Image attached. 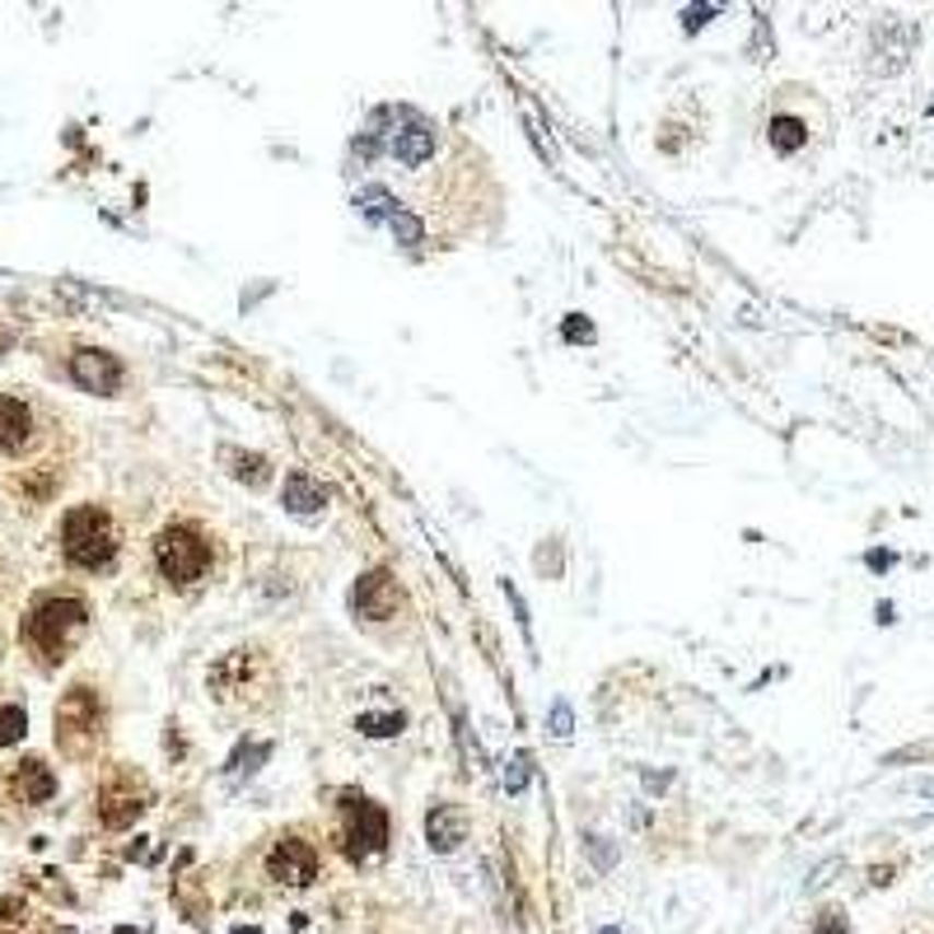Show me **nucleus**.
I'll list each match as a JSON object with an SVG mask.
<instances>
[{
	"label": "nucleus",
	"mask_w": 934,
	"mask_h": 934,
	"mask_svg": "<svg viewBox=\"0 0 934 934\" xmlns=\"http://www.w3.org/2000/svg\"><path fill=\"white\" fill-rule=\"evenodd\" d=\"M61 547H66V557H71V565H84V570L108 565L113 551H117V528H113L108 510H98V505L71 510L61 524Z\"/></svg>",
	"instance_id": "f257e3e1"
},
{
	"label": "nucleus",
	"mask_w": 934,
	"mask_h": 934,
	"mask_svg": "<svg viewBox=\"0 0 934 934\" xmlns=\"http://www.w3.org/2000/svg\"><path fill=\"white\" fill-rule=\"evenodd\" d=\"M154 565L173 584H197L211 570V542L201 538V528L192 524H173L154 538Z\"/></svg>",
	"instance_id": "f03ea898"
},
{
	"label": "nucleus",
	"mask_w": 934,
	"mask_h": 934,
	"mask_svg": "<svg viewBox=\"0 0 934 934\" xmlns=\"http://www.w3.org/2000/svg\"><path fill=\"white\" fill-rule=\"evenodd\" d=\"M80 631H84V603L80 598H47L28 617V640L47 654V659H61V654L75 645Z\"/></svg>",
	"instance_id": "7ed1b4c3"
},
{
	"label": "nucleus",
	"mask_w": 934,
	"mask_h": 934,
	"mask_svg": "<svg viewBox=\"0 0 934 934\" xmlns=\"http://www.w3.org/2000/svg\"><path fill=\"white\" fill-rule=\"evenodd\" d=\"M98 729H103L98 697H94L90 687H71V691H66V701L57 705V743L71 757H80L98 738Z\"/></svg>",
	"instance_id": "20e7f679"
},
{
	"label": "nucleus",
	"mask_w": 934,
	"mask_h": 934,
	"mask_svg": "<svg viewBox=\"0 0 934 934\" xmlns=\"http://www.w3.org/2000/svg\"><path fill=\"white\" fill-rule=\"evenodd\" d=\"M341 841H346V855L351 860H370L384 851V841H388V818H384V808L370 804V799H346L341 808Z\"/></svg>",
	"instance_id": "39448f33"
},
{
	"label": "nucleus",
	"mask_w": 934,
	"mask_h": 934,
	"mask_svg": "<svg viewBox=\"0 0 934 934\" xmlns=\"http://www.w3.org/2000/svg\"><path fill=\"white\" fill-rule=\"evenodd\" d=\"M267 874L276 878V884H290V888L314 884V874H318V855H314V845H304V841H295V837H285V841L267 855Z\"/></svg>",
	"instance_id": "423d86ee"
},
{
	"label": "nucleus",
	"mask_w": 934,
	"mask_h": 934,
	"mask_svg": "<svg viewBox=\"0 0 934 934\" xmlns=\"http://www.w3.org/2000/svg\"><path fill=\"white\" fill-rule=\"evenodd\" d=\"M71 374H75V384H84L90 393H117V384H122V365H117L108 351H80L71 360Z\"/></svg>",
	"instance_id": "0eeeda50"
},
{
	"label": "nucleus",
	"mask_w": 934,
	"mask_h": 934,
	"mask_svg": "<svg viewBox=\"0 0 934 934\" xmlns=\"http://www.w3.org/2000/svg\"><path fill=\"white\" fill-rule=\"evenodd\" d=\"M220 668L238 673V682H234V687L215 691L220 701H248V687L257 682V673H262V678L271 673V668H267V659H262V654H257V650H230V654H224V659H220Z\"/></svg>",
	"instance_id": "6e6552de"
},
{
	"label": "nucleus",
	"mask_w": 934,
	"mask_h": 934,
	"mask_svg": "<svg viewBox=\"0 0 934 934\" xmlns=\"http://www.w3.org/2000/svg\"><path fill=\"white\" fill-rule=\"evenodd\" d=\"M355 608L365 612V617H374V621L393 617V608H397V584H393L388 575H365V580L355 584Z\"/></svg>",
	"instance_id": "1a4fd4ad"
},
{
	"label": "nucleus",
	"mask_w": 934,
	"mask_h": 934,
	"mask_svg": "<svg viewBox=\"0 0 934 934\" xmlns=\"http://www.w3.org/2000/svg\"><path fill=\"white\" fill-rule=\"evenodd\" d=\"M28 430H33V411L20 402V397H0V454L24 448Z\"/></svg>",
	"instance_id": "9d476101"
},
{
	"label": "nucleus",
	"mask_w": 934,
	"mask_h": 934,
	"mask_svg": "<svg viewBox=\"0 0 934 934\" xmlns=\"http://www.w3.org/2000/svg\"><path fill=\"white\" fill-rule=\"evenodd\" d=\"M141 790L127 785V790H103V799H98V813H103V822L108 827H127L131 818H141Z\"/></svg>",
	"instance_id": "9b49d317"
},
{
	"label": "nucleus",
	"mask_w": 934,
	"mask_h": 934,
	"mask_svg": "<svg viewBox=\"0 0 934 934\" xmlns=\"http://www.w3.org/2000/svg\"><path fill=\"white\" fill-rule=\"evenodd\" d=\"M51 790H57V781H51V771L43 762H24L14 771V794H20L24 804H47Z\"/></svg>",
	"instance_id": "f8f14e48"
},
{
	"label": "nucleus",
	"mask_w": 934,
	"mask_h": 934,
	"mask_svg": "<svg viewBox=\"0 0 934 934\" xmlns=\"http://www.w3.org/2000/svg\"><path fill=\"white\" fill-rule=\"evenodd\" d=\"M285 505L295 514H314V510H323V491L304 472H290L285 477Z\"/></svg>",
	"instance_id": "ddd939ff"
},
{
	"label": "nucleus",
	"mask_w": 934,
	"mask_h": 934,
	"mask_svg": "<svg viewBox=\"0 0 934 934\" xmlns=\"http://www.w3.org/2000/svg\"><path fill=\"white\" fill-rule=\"evenodd\" d=\"M463 837V818L454 808H435L430 813V845H440V851H448V845H458Z\"/></svg>",
	"instance_id": "4468645a"
},
{
	"label": "nucleus",
	"mask_w": 934,
	"mask_h": 934,
	"mask_svg": "<svg viewBox=\"0 0 934 934\" xmlns=\"http://www.w3.org/2000/svg\"><path fill=\"white\" fill-rule=\"evenodd\" d=\"M771 145L781 150V154L799 150V145H804V127L794 122V117H775V122H771Z\"/></svg>",
	"instance_id": "2eb2a0df"
},
{
	"label": "nucleus",
	"mask_w": 934,
	"mask_h": 934,
	"mask_svg": "<svg viewBox=\"0 0 934 934\" xmlns=\"http://www.w3.org/2000/svg\"><path fill=\"white\" fill-rule=\"evenodd\" d=\"M24 711L20 705H5V711H0V743H20L24 738Z\"/></svg>",
	"instance_id": "dca6fc26"
},
{
	"label": "nucleus",
	"mask_w": 934,
	"mask_h": 934,
	"mask_svg": "<svg viewBox=\"0 0 934 934\" xmlns=\"http://www.w3.org/2000/svg\"><path fill=\"white\" fill-rule=\"evenodd\" d=\"M360 729L384 738V734H397V729H402V715H365V720H360Z\"/></svg>",
	"instance_id": "f3484780"
},
{
	"label": "nucleus",
	"mask_w": 934,
	"mask_h": 934,
	"mask_svg": "<svg viewBox=\"0 0 934 934\" xmlns=\"http://www.w3.org/2000/svg\"><path fill=\"white\" fill-rule=\"evenodd\" d=\"M813 934H845V911L827 907V911H822V921L813 925Z\"/></svg>",
	"instance_id": "a211bd4d"
},
{
	"label": "nucleus",
	"mask_w": 934,
	"mask_h": 934,
	"mask_svg": "<svg viewBox=\"0 0 934 934\" xmlns=\"http://www.w3.org/2000/svg\"><path fill=\"white\" fill-rule=\"evenodd\" d=\"M930 113H934V103H930Z\"/></svg>",
	"instance_id": "6ab92c4d"
},
{
	"label": "nucleus",
	"mask_w": 934,
	"mask_h": 934,
	"mask_svg": "<svg viewBox=\"0 0 934 934\" xmlns=\"http://www.w3.org/2000/svg\"><path fill=\"white\" fill-rule=\"evenodd\" d=\"M608 934H617V930H608Z\"/></svg>",
	"instance_id": "aec40b11"
}]
</instances>
